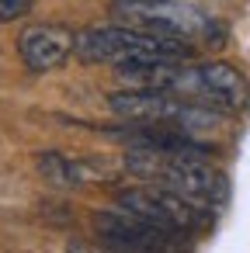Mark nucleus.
<instances>
[{
  "mask_svg": "<svg viewBox=\"0 0 250 253\" xmlns=\"http://www.w3.org/2000/svg\"><path fill=\"white\" fill-rule=\"evenodd\" d=\"M108 11L125 28L184 42V45L222 39V25L198 4H188V0H111Z\"/></svg>",
  "mask_w": 250,
  "mask_h": 253,
  "instance_id": "f03ea898",
  "label": "nucleus"
},
{
  "mask_svg": "<svg viewBox=\"0 0 250 253\" xmlns=\"http://www.w3.org/2000/svg\"><path fill=\"white\" fill-rule=\"evenodd\" d=\"M125 173L167 187L181 198H191L205 208H215L229 194V180L219 167L198 156H170V153H146V149H125L122 153Z\"/></svg>",
  "mask_w": 250,
  "mask_h": 253,
  "instance_id": "f257e3e1",
  "label": "nucleus"
},
{
  "mask_svg": "<svg viewBox=\"0 0 250 253\" xmlns=\"http://www.w3.org/2000/svg\"><path fill=\"white\" fill-rule=\"evenodd\" d=\"M39 170L49 184L56 187H91V184H115L125 167L122 156H63V153H46L39 156Z\"/></svg>",
  "mask_w": 250,
  "mask_h": 253,
  "instance_id": "6e6552de",
  "label": "nucleus"
},
{
  "mask_svg": "<svg viewBox=\"0 0 250 253\" xmlns=\"http://www.w3.org/2000/svg\"><path fill=\"white\" fill-rule=\"evenodd\" d=\"M77 49V35L63 25H32L18 39V56L32 73H49L63 66Z\"/></svg>",
  "mask_w": 250,
  "mask_h": 253,
  "instance_id": "1a4fd4ad",
  "label": "nucleus"
},
{
  "mask_svg": "<svg viewBox=\"0 0 250 253\" xmlns=\"http://www.w3.org/2000/svg\"><path fill=\"white\" fill-rule=\"evenodd\" d=\"M94 229L101 236V243L122 250V253H184L181 246V236H170L122 208L115 211H98L94 218Z\"/></svg>",
  "mask_w": 250,
  "mask_h": 253,
  "instance_id": "0eeeda50",
  "label": "nucleus"
},
{
  "mask_svg": "<svg viewBox=\"0 0 250 253\" xmlns=\"http://www.w3.org/2000/svg\"><path fill=\"white\" fill-rule=\"evenodd\" d=\"M35 0H0V25H7V21H18L32 11Z\"/></svg>",
  "mask_w": 250,
  "mask_h": 253,
  "instance_id": "9b49d317",
  "label": "nucleus"
},
{
  "mask_svg": "<svg viewBox=\"0 0 250 253\" xmlns=\"http://www.w3.org/2000/svg\"><path fill=\"white\" fill-rule=\"evenodd\" d=\"M66 253H122V250H115V246H108V243H87V239H77V243H70Z\"/></svg>",
  "mask_w": 250,
  "mask_h": 253,
  "instance_id": "f8f14e48",
  "label": "nucleus"
},
{
  "mask_svg": "<svg viewBox=\"0 0 250 253\" xmlns=\"http://www.w3.org/2000/svg\"><path fill=\"white\" fill-rule=\"evenodd\" d=\"M118 208L150 222V225H156V229H163V232H170V236L201 232L212 222V208H205L191 198H181L167 187H156V184L118 191Z\"/></svg>",
  "mask_w": 250,
  "mask_h": 253,
  "instance_id": "39448f33",
  "label": "nucleus"
},
{
  "mask_svg": "<svg viewBox=\"0 0 250 253\" xmlns=\"http://www.w3.org/2000/svg\"><path fill=\"white\" fill-rule=\"evenodd\" d=\"M184 101H195L212 111H240L247 104V77L229 63H201V66H181L170 90Z\"/></svg>",
  "mask_w": 250,
  "mask_h": 253,
  "instance_id": "423d86ee",
  "label": "nucleus"
},
{
  "mask_svg": "<svg viewBox=\"0 0 250 253\" xmlns=\"http://www.w3.org/2000/svg\"><path fill=\"white\" fill-rule=\"evenodd\" d=\"M177 70L181 66L174 59H136L115 66V73L122 77V84H129V90H170Z\"/></svg>",
  "mask_w": 250,
  "mask_h": 253,
  "instance_id": "9d476101",
  "label": "nucleus"
},
{
  "mask_svg": "<svg viewBox=\"0 0 250 253\" xmlns=\"http://www.w3.org/2000/svg\"><path fill=\"white\" fill-rule=\"evenodd\" d=\"M73 56L84 59V63H115V66H125V63H136V59H174V63H181V59L191 56V49L184 42L146 35V32L125 28V25H104V28H84V32H77Z\"/></svg>",
  "mask_w": 250,
  "mask_h": 253,
  "instance_id": "7ed1b4c3",
  "label": "nucleus"
},
{
  "mask_svg": "<svg viewBox=\"0 0 250 253\" xmlns=\"http://www.w3.org/2000/svg\"><path fill=\"white\" fill-rule=\"evenodd\" d=\"M108 104L129 125H160V128H177L184 135L219 125V111L201 108L167 90H115Z\"/></svg>",
  "mask_w": 250,
  "mask_h": 253,
  "instance_id": "20e7f679",
  "label": "nucleus"
}]
</instances>
